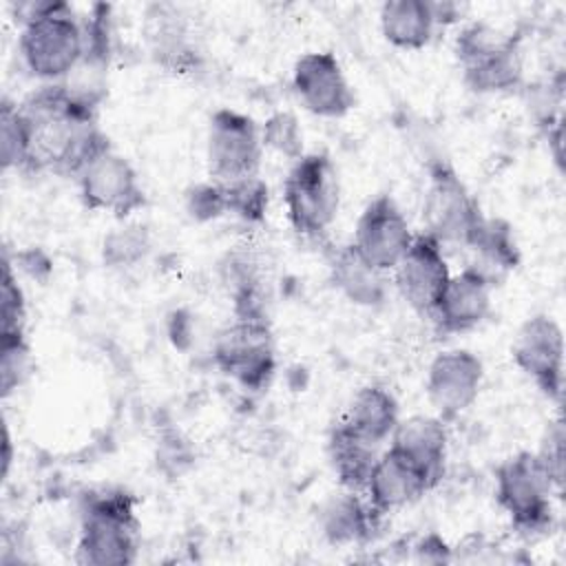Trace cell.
<instances>
[{
	"instance_id": "1",
	"label": "cell",
	"mask_w": 566,
	"mask_h": 566,
	"mask_svg": "<svg viewBox=\"0 0 566 566\" xmlns=\"http://www.w3.org/2000/svg\"><path fill=\"white\" fill-rule=\"evenodd\" d=\"M97 104L84 99L62 84H44L18 104L24 135V172H53L77 177V172L104 148L106 135L95 119Z\"/></svg>"
},
{
	"instance_id": "2",
	"label": "cell",
	"mask_w": 566,
	"mask_h": 566,
	"mask_svg": "<svg viewBox=\"0 0 566 566\" xmlns=\"http://www.w3.org/2000/svg\"><path fill=\"white\" fill-rule=\"evenodd\" d=\"M18 49L38 80L62 84L84 60V24L66 2H29L18 7Z\"/></svg>"
},
{
	"instance_id": "3",
	"label": "cell",
	"mask_w": 566,
	"mask_h": 566,
	"mask_svg": "<svg viewBox=\"0 0 566 566\" xmlns=\"http://www.w3.org/2000/svg\"><path fill=\"white\" fill-rule=\"evenodd\" d=\"M139 522L133 497L124 491L91 495L82 509L77 562L88 566H124L137 555Z\"/></svg>"
},
{
	"instance_id": "4",
	"label": "cell",
	"mask_w": 566,
	"mask_h": 566,
	"mask_svg": "<svg viewBox=\"0 0 566 566\" xmlns=\"http://www.w3.org/2000/svg\"><path fill=\"white\" fill-rule=\"evenodd\" d=\"M283 201L294 232L307 239L323 237L340 206L338 172L329 155L310 153L296 159L283 184Z\"/></svg>"
},
{
	"instance_id": "5",
	"label": "cell",
	"mask_w": 566,
	"mask_h": 566,
	"mask_svg": "<svg viewBox=\"0 0 566 566\" xmlns=\"http://www.w3.org/2000/svg\"><path fill=\"white\" fill-rule=\"evenodd\" d=\"M422 219L427 226L424 232L440 245L451 243L469 248L486 217L453 166L444 159H436L429 164Z\"/></svg>"
},
{
	"instance_id": "6",
	"label": "cell",
	"mask_w": 566,
	"mask_h": 566,
	"mask_svg": "<svg viewBox=\"0 0 566 566\" xmlns=\"http://www.w3.org/2000/svg\"><path fill=\"white\" fill-rule=\"evenodd\" d=\"M553 491L537 453L520 451L495 469V497L520 533H542L551 526Z\"/></svg>"
},
{
	"instance_id": "7",
	"label": "cell",
	"mask_w": 566,
	"mask_h": 566,
	"mask_svg": "<svg viewBox=\"0 0 566 566\" xmlns=\"http://www.w3.org/2000/svg\"><path fill=\"white\" fill-rule=\"evenodd\" d=\"M212 358L217 367L243 389H265L276 369L274 343L265 318L234 316L214 340Z\"/></svg>"
},
{
	"instance_id": "8",
	"label": "cell",
	"mask_w": 566,
	"mask_h": 566,
	"mask_svg": "<svg viewBox=\"0 0 566 566\" xmlns=\"http://www.w3.org/2000/svg\"><path fill=\"white\" fill-rule=\"evenodd\" d=\"M261 128L245 113L232 108H219L210 117L208 126V170L221 186L259 175L263 159Z\"/></svg>"
},
{
	"instance_id": "9",
	"label": "cell",
	"mask_w": 566,
	"mask_h": 566,
	"mask_svg": "<svg viewBox=\"0 0 566 566\" xmlns=\"http://www.w3.org/2000/svg\"><path fill=\"white\" fill-rule=\"evenodd\" d=\"M75 179L82 203L93 212L124 219L146 203L137 170L111 146L97 153Z\"/></svg>"
},
{
	"instance_id": "10",
	"label": "cell",
	"mask_w": 566,
	"mask_h": 566,
	"mask_svg": "<svg viewBox=\"0 0 566 566\" xmlns=\"http://www.w3.org/2000/svg\"><path fill=\"white\" fill-rule=\"evenodd\" d=\"M515 365L542 389L544 396L559 400L564 387V334L555 318L531 316L520 327L513 343Z\"/></svg>"
},
{
	"instance_id": "11",
	"label": "cell",
	"mask_w": 566,
	"mask_h": 566,
	"mask_svg": "<svg viewBox=\"0 0 566 566\" xmlns=\"http://www.w3.org/2000/svg\"><path fill=\"white\" fill-rule=\"evenodd\" d=\"M411 228L391 195L374 197L360 212L352 245L378 270L389 272L413 243Z\"/></svg>"
},
{
	"instance_id": "12",
	"label": "cell",
	"mask_w": 566,
	"mask_h": 566,
	"mask_svg": "<svg viewBox=\"0 0 566 566\" xmlns=\"http://www.w3.org/2000/svg\"><path fill=\"white\" fill-rule=\"evenodd\" d=\"M292 86L301 104L318 117H343L356 104L345 71L329 51H310L301 55L292 71Z\"/></svg>"
},
{
	"instance_id": "13",
	"label": "cell",
	"mask_w": 566,
	"mask_h": 566,
	"mask_svg": "<svg viewBox=\"0 0 566 566\" xmlns=\"http://www.w3.org/2000/svg\"><path fill=\"white\" fill-rule=\"evenodd\" d=\"M484 378L482 360L469 349L440 352L427 371V398L436 416L447 420L458 418L480 396Z\"/></svg>"
},
{
	"instance_id": "14",
	"label": "cell",
	"mask_w": 566,
	"mask_h": 566,
	"mask_svg": "<svg viewBox=\"0 0 566 566\" xmlns=\"http://www.w3.org/2000/svg\"><path fill=\"white\" fill-rule=\"evenodd\" d=\"M449 276L442 245L427 232L413 237V243L394 268V283L400 296L424 316H431Z\"/></svg>"
},
{
	"instance_id": "15",
	"label": "cell",
	"mask_w": 566,
	"mask_h": 566,
	"mask_svg": "<svg viewBox=\"0 0 566 566\" xmlns=\"http://www.w3.org/2000/svg\"><path fill=\"white\" fill-rule=\"evenodd\" d=\"M491 281L473 268L451 274L431 316L440 332L462 334L478 327L491 312Z\"/></svg>"
},
{
	"instance_id": "16",
	"label": "cell",
	"mask_w": 566,
	"mask_h": 566,
	"mask_svg": "<svg viewBox=\"0 0 566 566\" xmlns=\"http://www.w3.org/2000/svg\"><path fill=\"white\" fill-rule=\"evenodd\" d=\"M429 489H433L429 478L413 462L387 449L378 455L363 495L380 515H387L416 502Z\"/></svg>"
},
{
	"instance_id": "17",
	"label": "cell",
	"mask_w": 566,
	"mask_h": 566,
	"mask_svg": "<svg viewBox=\"0 0 566 566\" xmlns=\"http://www.w3.org/2000/svg\"><path fill=\"white\" fill-rule=\"evenodd\" d=\"M389 449L405 455L413 462L436 486L444 475V460H447V427L444 420L438 416H409L398 420L391 433Z\"/></svg>"
},
{
	"instance_id": "18",
	"label": "cell",
	"mask_w": 566,
	"mask_h": 566,
	"mask_svg": "<svg viewBox=\"0 0 566 566\" xmlns=\"http://www.w3.org/2000/svg\"><path fill=\"white\" fill-rule=\"evenodd\" d=\"M464 84L475 93H504L522 84L524 64L520 35L500 38L478 55L462 62Z\"/></svg>"
},
{
	"instance_id": "19",
	"label": "cell",
	"mask_w": 566,
	"mask_h": 566,
	"mask_svg": "<svg viewBox=\"0 0 566 566\" xmlns=\"http://www.w3.org/2000/svg\"><path fill=\"white\" fill-rule=\"evenodd\" d=\"M329 279L354 305L378 307L387 298L385 272L371 265L352 243L334 252L329 261Z\"/></svg>"
},
{
	"instance_id": "20",
	"label": "cell",
	"mask_w": 566,
	"mask_h": 566,
	"mask_svg": "<svg viewBox=\"0 0 566 566\" xmlns=\"http://www.w3.org/2000/svg\"><path fill=\"white\" fill-rule=\"evenodd\" d=\"M398 420L400 413L394 394L380 385H365L354 394L338 422L363 440L380 447L391 438Z\"/></svg>"
},
{
	"instance_id": "21",
	"label": "cell",
	"mask_w": 566,
	"mask_h": 566,
	"mask_svg": "<svg viewBox=\"0 0 566 566\" xmlns=\"http://www.w3.org/2000/svg\"><path fill=\"white\" fill-rule=\"evenodd\" d=\"M380 517L363 493L343 489L325 504L321 528L332 544H363L374 537Z\"/></svg>"
},
{
	"instance_id": "22",
	"label": "cell",
	"mask_w": 566,
	"mask_h": 566,
	"mask_svg": "<svg viewBox=\"0 0 566 566\" xmlns=\"http://www.w3.org/2000/svg\"><path fill=\"white\" fill-rule=\"evenodd\" d=\"M438 29L431 2L389 0L380 7V31L389 44L405 51L424 49Z\"/></svg>"
},
{
	"instance_id": "23",
	"label": "cell",
	"mask_w": 566,
	"mask_h": 566,
	"mask_svg": "<svg viewBox=\"0 0 566 566\" xmlns=\"http://www.w3.org/2000/svg\"><path fill=\"white\" fill-rule=\"evenodd\" d=\"M327 453L340 486L347 491L363 493L374 471V464L380 455L378 444L363 440L360 436L349 431L343 422H336L329 431Z\"/></svg>"
},
{
	"instance_id": "24",
	"label": "cell",
	"mask_w": 566,
	"mask_h": 566,
	"mask_svg": "<svg viewBox=\"0 0 566 566\" xmlns=\"http://www.w3.org/2000/svg\"><path fill=\"white\" fill-rule=\"evenodd\" d=\"M469 250L473 252L469 268L484 274L491 285H495L509 270L520 263V250L515 245L511 226L500 219H484Z\"/></svg>"
},
{
	"instance_id": "25",
	"label": "cell",
	"mask_w": 566,
	"mask_h": 566,
	"mask_svg": "<svg viewBox=\"0 0 566 566\" xmlns=\"http://www.w3.org/2000/svg\"><path fill=\"white\" fill-rule=\"evenodd\" d=\"M223 195H226L228 212L237 214L243 221L256 223L268 212L270 192H268L265 181L259 175L223 186Z\"/></svg>"
},
{
	"instance_id": "26",
	"label": "cell",
	"mask_w": 566,
	"mask_h": 566,
	"mask_svg": "<svg viewBox=\"0 0 566 566\" xmlns=\"http://www.w3.org/2000/svg\"><path fill=\"white\" fill-rule=\"evenodd\" d=\"M148 248L150 237L144 226H124L104 239V261L113 268H128L144 259Z\"/></svg>"
},
{
	"instance_id": "27",
	"label": "cell",
	"mask_w": 566,
	"mask_h": 566,
	"mask_svg": "<svg viewBox=\"0 0 566 566\" xmlns=\"http://www.w3.org/2000/svg\"><path fill=\"white\" fill-rule=\"evenodd\" d=\"M263 146L276 150L279 155L296 161L303 157V133L292 113H274L261 126Z\"/></svg>"
},
{
	"instance_id": "28",
	"label": "cell",
	"mask_w": 566,
	"mask_h": 566,
	"mask_svg": "<svg viewBox=\"0 0 566 566\" xmlns=\"http://www.w3.org/2000/svg\"><path fill=\"white\" fill-rule=\"evenodd\" d=\"M24 332L15 334H0V378H2V394L9 396L29 374L31 356Z\"/></svg>"
},
{
	"instance_id": "29",
	"label": "cell",
	"mask_w": 566,
	"mask_h": 566,
	"mask_svg": "<svg viewBox=\"0 0 566 566\" xmlns=\"http://www.w3.org/2000/svg\"><path fill=\"white\" fill-rule=\"evenodd\" d=\"M0 155H2L4 170L24 168V159H27L24 124H22L18 104H11L9 99L2 102V115H0Z\"/></svg>"
},
{
	"instance_id": "30",
	"label": "cell",
	"mask_w": 566,
	"mask_h": 566,
	"mask_svg": "<svg viewBox=\"0 0 566 566\" xmlns=\"http://www.w3.org/2000/svg\"><path fill=\"white\" fill-rule=\"evenodd\" d=\"M0 316H2V329L0 334H15L24 332V298L22 290L15 283V276L11 272L9 261L4 263V276H2V303H0Z\"/></svg>"
},
{
	"instance_id": "31",
	"label": "cell",
	"mask_w": 566,
	"mask_h": 566,
	"mask_svg": "<svg viewBox=\"0 0 566 566\" xmlns=\"http://www.w3.org/2000/svg\"><path fill=\"white\" fill-rule=\"evenodd\" d=\"M188 212L199 219V221H210L221 217L223 212H228L226 208V195H223V186L212 181V184H199L195 186L188 197Z\"/></svg>"
},
{
	"instance_id": "32",
	"label": "cell",
	"mask_w": 566,
	"mask_h": 566,
	"mask_svg": "<svg viewBox=\"0 0 566 566\" xmlns=\"http://www.w3.org/2000/svg\"><path fill=\"white\" fill-rule=\"evenodd\" d=\"M537 458L544 464L555 491H559L562 482H564V431H562V422H555L548 429V438L542 444V449L537 451Z\"/></svg>"
},
{
	"instance_id": "33",
	"label": "cell",
	"mask_w": 566,
	"mask_h": 566,
	"mask_svg": "<svg viewBox=\"0 0 566 566\" xmlns=\"http://www.w3.org/2000/svg\"><path fill=\"white\" fill-rule=\"evenodd\" d=\"M413 553H416V562L420 564H442L453 559V548H449V544L438 533H429L420 537L413 544Z\"/></svg>"
},
{
	"instance_id": "34",
	"label": "cell",
	"mask_w": 566,
	"mask_h": 566,
	"mask_svg": "<svg viewBox=\"0 0 566 566\" xmlns=\"http://www.w3.org/2000/svg\"><path fill=\"white\" fill-rule=\"evenodd\" d=\"M9 462H11V440H9V433L4 431V473L9 469Z\"/></svg>"
}]
</instances>
